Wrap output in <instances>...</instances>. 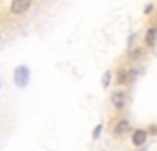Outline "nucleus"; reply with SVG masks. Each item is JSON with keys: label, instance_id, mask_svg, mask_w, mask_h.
<instances>
[{"label": "nucleus", "instance_id": "1", "mask_svg": "<svg viewBox=\"0 0 157 151\" xmlns=\"http://www.w3.org/2000/svg\"><path fill=\"white\" fill-rule=\"evenodd\" d=\"M13 79H15V85L21 87V89H24V87L28 85V81H30V70H28L26 64H21V66L15 68V72H13Z\"/></svg>", "mask_w": 157, "mask_h": 151}, {"label": "nucleus", "instance_id": "2", "mask_svg": "<svg viewBox=\"0 0 157 151\" xmlns=\"http://www.w3.org/2000/svg\"><path fill=\"white\" fill-rule=\"evenodd\" d=\"M111 103H113V107H115L117 111L126 109V105L129 103V96H128V92H126V90H115V92L111 94Z\"/></svg>", "mask_w": 157, "mask_h": 151}, {"label": "nucleus", "instance_id": "3", "mask_svg": "<svg viewBox=\"0 0 157 151\" xmlns=\"http://www.w3.org/2000/svg\"><path fill=\"white\" fill-rule=\"evenodd\" d=\"M30 6H32L30 0H13L10 6V11H11V15H24L30 9Z\"/></svg>", "mask_w": 157, "mask_h": 151}, {"label": "nucleus", "instance_id": "4", "mask_svg": "<svg viewBox=\"0 0 157 151\" xmlns=\"http://www.w3.org/2000/svg\"><path fill=\"white\" fill-rule=\"evenodd\" d=\"M128 133H131V123L126 118H120L115 125H113V134L115 136H126Z\"/></svg>", "mask_w": 157, "mask_h": 151}, {"label": "nucleus", "instance_id": "5", "mask_svg": "<svg viewBox=\"0 0 157 151\" xmlns=\"http://www.w3.org/2000/svg\"><path fill=\"white\" fill-rule=\"evenodd\" d=\"M146 140H148V131H144V129H135V131L131 133V142H133V145L140 147V145L146 144Z\"/></svg>", "mask_w": 157, "mask_h": 151}, {"label": "nucleus", "instance_id": "6", "mask_svg": "<svg viewBox=\"0 0 157 151\" xmlns=\"http://www.w3.org/2000/svg\"><path fill=\"white\" fill-rule=\"evenodd\" d=\"M144 42H146L148 46H155V42H157V26H151V28L146 30V33H144Z\"/></svg>", "mask_w": 157, "mask_h": 151}, {"label": "nucleus", "instance_id": "7", "mask_svg": "<svg viewBox=\"0 0 157 151\" xmlns=\"http://www.w3.org/2000/svg\"><path fill=\"white\" fill-rule=\"evenodd\" d=\"M117 83L118 85H128L129 83V68H120L117 74Z\"/></svg>", "mask_w": 157, "mask_h": 151}, {"label": "nucleus", "instance_id": "8", "mask_svg": "<svg viewBox=\"0 0 157 151\" xmlns=\"http://www.w3.org/2000/svg\"><path fill=\"white\" fill-rule=\"evenodd\" d=\"M100 131H102V125H98V127L94 129V133H93V138H98V134H100Z\"/></svg>", "mask_w": 157, "mask_h": 151}]
</instances>
